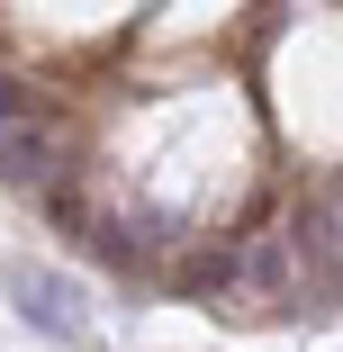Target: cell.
I'll return each instance as SVG.
<instances>
[{
    "mask_svg": "<svg viewBox=\"0 0 343 352\" xmlns=\"http://www.w3.org/2000/svg\"><path fill=\"white\" fill-rule=\"evenodd\" d=\"M63 163H73V135L54 126V109L0 126V181L10 190H45V181H63Z\"/></svg>",
    "mask_w": 343,
    "mask_h": 352,
    "instance_id": "cell-1",
    "label": "cell"
},
{
    "mask_svg": "<svg viewBox=\"0 0 343 352\" xmlns=\"http://www.w3.org/2000/svg\"><path fill=\"white\" fill-rule=\"evenodd\" d=\"M19 118H45V91L19 82V73H0V126H19Z\"/></svg>",
    "mask_w": 343,
    "mask_h": 352,
    "instance_id": "cell-5",
    "label": "cell"
},
{
    "mask_svg": "<svg viewBox=\"0 0 343 352\" xmlns=\"http://www.w3.org/2000/svg\"><path fill=\"white\" fill-rule=\"evenodd\" d=\"M10 298H19V316H27L36 334H54V343L82 334V289H73L63 271H45V262H10Z\"/></svg>",
    "mask_w": 343,
    "mask_h": 352,
    "instance_id": "cell-2",
    "label": "cell"
},
{
    "mask_svg": "<svg viewBox=\"0 0 343 352\" xmlns=\"http://www.w3.org/2000/svg\"><path fill=\"white\" fill-rule=\"evenodd\" d=\"M244 289L253 298H298V244L289 235H244Z\"/></svg>",
    "mask_w": 343,
    "mask_h": 352,
    "instance_id": "cell-4",
    "label": "cell"
},
{
    "mask_svg": "<svg viewBox=\"0 0 343 352\" xmlns=\"http://www.w3.org/2000/svg\"><path fill=\"white\" fill-rule=\"evenodd\" d=\"M172 289L181 298H235L244 289V235H208L172 262Z\"/></svg>",
    "mask_w": 343,
    "mask_h": 352,
    "instance_id": "cell-3",
    "label": "cell"
}]
</instances>
